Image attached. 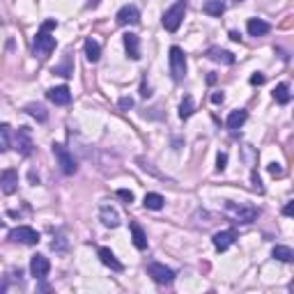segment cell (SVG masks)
I'll return each mask as SVG.
<instances>
[{
	"mask_svg": "<svg viewBox=\"0 0 294 294\" xmlns=\"http://www.w3.org/2000/svg\"><path fill=\"white\" fill-rule=\"evenodd\" d=\"M0 133L7 138V145L14 147L18 154H23V156L33 154V140H30L28 127H18V131H12L9 124H0Z\"/></svg>",
	"mask_w": 294,
	"mask_h": 294,
	"instance_id": "obj_1",
	"label": "cell"
},
{
	"mask_svg": "<svg viewBox=\"0 0 294 294\" xmlns=\"http://www.w3.org/2000/svg\"><path fill=\"white\" fill-rule=\"evenodd\" d=\"M225 214L230 218H234V223L248 225L258 218V209L255 207H244V205H237V202H225Z\"/></svg>",
	"mask_w": 294,
	"mask_h": 294,
	"instance_id": "obj_2",
	"label": "cell"
},
{
	"mask_svg": "<svg viewBox=\"0 0 294 294\" xmlns=\"http://www.w3.org/2000/svg\"><path fill=\"white\" fill-rule=\"evenodd\" d=\"M186 2L189 0H177L170 9H165L163 14V28L168 30V33H175L177 28L182 26L184 21V14H186Z\"/></svg>",
	"mask_w": 294,
	"mask_h": 294,
	"instance_id": "obj_3",
	"label": "cell"
},
{
	"mask_svg": "<svg viewBox=\"0 0 294 294\" xmlns=\"http://www.w3.org/2000/svg\"><path fill=\"white\" fill-rule=\"evenodd\" d=\"M53 154H55V159H58V165H60V170L65 175H74L78 170L76 159H74V154H71V152L65 145H60V143H53Z\"/></svg>",
	"mask_w": 294,
	"mask_h": 294,
	"instance_id": "obj_4",
	"label": "cell"
},
{
	"mask_svg": "<svg viewBox=\"0 0 294 294\" xmlns=\"http://www.w3.org/2000/svg\"><path fill=\"white\" fill-rule=\"evenodd\" d=\"M170 74H173L175 81H182L186 76V55L180 46L170 49Z\"/></svg>",
	"mask_w": 294,
	"mask_h": 294,
	"instance_id": "obj_5",
	"label": "cell"
},
{
	"mask_svg": "<svg viewBox=\"0 0 294 294\" xmlns=\"http://www.w3.org/2000/svg\"><path fill=\"white\" fill-rule=\"evenodd\" d=\"M147 274H149L152 280L159 283V285H170V283L175 280V271H173V269H168L165 264H159V262L147 264Z\"/></svg>",
	"mask_w": 294,
	"mask_h": 294,
	"instance_id": "obj_6",
	"label": "cell"
},
{
	"mask_svg": "<svg viewBox=\"0 0 294 294\" xmlns=\"http://www.w3.org/2000/svg\"><path fill=\"white\" fill-rule=\"evenodd\" d=\"M9 239L16 242V244L35 246V244L39 242V234H37V230H33L30 225H18V228H14V230L9 232Z\"/></svg>",
	"mask_w": 294,
	"mask_h": 294,
	"instance_id": "obj_7",
	"label": "cell"
},
{
	"mask_svg": "<svg viewBox=\"0 0 294 294\" xmlns=\"http://www.w3.org/2000/svg\"><path fill=\"white\" fill-rule=\"evenodd\" d=\"M33 49H35V55L39 58H46V55H51L55 51V37H51L49 33H37L35 37V44H33Z\"/></svg>",
	"mask_w": 294,
	"mask_h": 294,
	"instance_id": "obj_8",
	"label": "cell"
},
{
	"mask_svg": "<svg viewBox=\"0 0 294 294\" xmlns=\"http://www.w3.org/2000/svg\"><path fill=\"white\" fill-rule=\"evenodd\" d=\"M49 271H51V262H49V258L46 255H33L30 258V274L37 278V280H42V278L49 276Z\"/></svg>",
	"mask_w": 294,
	"mask_h": 294,
	"instance_id": "obj_9",
	"label": "cell"
},
{
	"mask_svg": "<svg viewBox=\"0 0 294 294\" xmlns=\"http://www.w3.org/2000/svg\"><path fill=\"white\" fill-rule=\"evenodd\" d=\"M46 99L55 106H67L71 101V92L67 85H58V87H51L46 90Z\"/></svg>",
	"mask_w": 294,
	"mask_h": 294,
	"instance_id": "obj_10",
	"label": "cell"
},
{
	"mask_svg": "<svg viewBox=\"0 0 294 294\" xmlns=\"http://www.w3.org/2000/svg\"><path fill=\"white\" fill-rule=\"evenodd\" d=\"M117 23L120 26H136L140 21V12H138V7H133V5H124V7L117 12Z\"/></svg>",
	"mask_w": 294,
	"mask_h": 294,
	"instance_id": "obj_11",
	"label": "cell"
},
{
	"mask_svg": "<svg viewBox=\"0 0 294 294\" xmlns=\"http://www.w3.org/2000/svg\"><path fill=\"white\" fill-rule=\"evenodd\" d=\"M18 186V173L16 170H2V175H0V189H2V193H7V196H12L14 191H16Z\"/></svg>",
	"mask_w": 294,
	"mask_h": 294,
	"instance_id": "obj_12",
	"label": "cell"
},
{
	"mask_svg": "<svg viewBox=\"0 0 294 294\" xmlns=\"http://www.w3.org/2000/svg\"><path fill=\"white\" fill-rule=\"evenodd\" d=\"M234 239H237L234 230H225V232H216V234H214V239H212V242H214V248H216V251L223 253V251H228V248L232 246Z\"/></svg>",
	"mask_w": 294,
	"mask_h": 294,
	"instance_id": "obj_13",
	"label": "cell"
},
{
	"mask_svg": "<svg viewBox=\"0 0 294 294\" xmlns=\"http://www.w3.org/2000/svg\"><path fill=\"white\" fill-rule=\"evenodd\" d=\"M124 49H127V55H129L131 60H140V39H138V35L127 33V35H124Z\"/></svg>",
	"mask_w": 294,
	"mask_h": 294,
	"instance_id": "obj_14",
	"label": "cell"
},
{
	"mask_svg": "<svg viewBox=\"0 0 294 294\" xmlns=\"http://www.w3.org/2000/svg\"><path fill=\"white\" fill-rule=\"evenodd\" d=\"M207 58L214 62H221V65H234V55L230 51H225V49H216V46H212L207 51Z\"/></svg>",
	"mask_w": 294,
	"mask_h": 294,
	"instance_id": "obj_15",
	"label": "cell"
},
{
	"mask_svg": "<svg viewBox=\"0 0 294 294\" xmlns=\"http://www.w3.org/2000/svg\"><path fill=\"white\" fill-rule=\"evenodd\" d=\"M99 260H101V262H104L106 267H111L113 271H122V262L117 258H115V253L111 251V248H106V246H101V248H99Z\"/></svg>",
	"mask_w": 294,
	"mask_h": 294,
	"instance_id": "obj_16",
	"label": "cell"
},
{
	"mask_svg": "<svg viewBox=\"0 0 294 294\" xmlns=\"http://www.w3.org/2000/svg\"><path fill=\"white\" fill-rule=\"evenodd\" d=\"M246 28H248V35L251 37H264L271 30V26H269L267 21H262V18H251Z\"/></svg>",
	"mask_w": 294,
	"mask_h": 294,
	"instance_id": "obj_17",
	"label": "cell"
},
{
	"mask_svg": "<svg viewBox=\"0 0 294 294\" xmlns=\"http://www.w3.org/2000/svg\"><path fill=\"white\" fill-rule=\"evenodd\" d=\"M99 216H101L104 225H108V228H117V225H120V214H117V209L108 207V205H104V207H101Z\"/></svg>",
	"mask_w": 294,
	"mask_h": 294,
	"instance_id": "obj_18",
	"label": "cell"
},
{
	"mask_svg": "<svg viewBox=\"0 0 294 294\" xmlns=\"http://www.w3.org/2000/svg\"><path fill=\"white\" fill-rule=\"evenodd\" d=\"M131 237H133V246L138 248V251H145L147 248V234L143 232V228L138 223H131Z\"/></svg>",
	"mask_w": 294,
	"mask_h": 294,
	"instance_id": "obj_19",
	"label": "cell"
},
{
	"mask_svg": "<svg viewBox=\"0 0 294 294\" xmlns=\"http://www.w3.org/2000/svg\"><path fill=\"white\" fill-rule=\"evenodd\" d=\"M246 117H248V113L244 111V108H237V111H232L230 115H228L225 124H228V129H239L244 122H246Z\"/></svg>",
	"mask_w": 294,
	"mask_h": 294,
	"instance_id": "obj_20",
	"label": "cell"
},
{
	"mask_svg": "<svg viewBox=\"0 0 294 294\" xmlns=\"http://www.w3.org/2000/svg\"><path fill=\"white\" fill-rule=\"evenodd\" d=\"M26 113L30 115V117H35L37 122H46V120H49V113H46V108H44L42 104H28Z\"/></svg>",
	"mask_w": 294,
	"mask_h": 294,
	"instance_id": "obj_21",
	"label": "cell"
},
{
	"mask_svg": "<svg viewBox=\"0 0 294 294\" xmlns=\"http://www.w3.org/2000/svg\"><path fill=\"white\" fill-rule=\"evenodd\" d=\"M193 113H196V104H193V97L186 95V97L182 99V104H180V117H182V120H189Z\"/></svg>",
	"mask_w": 294,
	"mask_h": 294,
	"instance_id": "obj_22",
	"label": "cell"
},
{
	"mask_svg": "<svg viewBox=\"0 0 294 294\" xmlns=\"http://www.w3.org/2000/svg\"><path fill=\"white\" fill-rule=\"evenodd\" d=\"M85 55L90 62H99V58H101V46L95 42V39H87L85 42Z\"/></svg>",
	"mask_w": 294,
	"mask_h": 294,
	"instance_id": "obj_23",
	"label": "cell"
},
{
	"mask_svg": "<svg viewBox=\"0 0 294 294\" xmlns=\"http://www.w3.org/2000/svg\"><path fill=\"white\" fill-rule=\"evenodd\" d=\"M274 99H276L278 104H290L292 95H290V87H287V83H278L276 90H274Z\"/></svg>",
	"mask_w": 294,
	"mask_h": 294,
	"instance_id": "obj_24",
	"label": "cell"
},
{
	"mask_svg": "<svg viewBox=\"0 0 294 294\" xmlns=\"http://www.w3.org/2000/svg\"><path fill=\"white\" fill-rule=\"evenodd\" d=\"M202 9H205V14H209V16H221L225 12V5L221 0H207Z\"/></svg>",
	"mask_w": 294,
	"mask_h": 294,
	"instance_id": "obj_25",
	"label": "cell"
},
{
	"mask_svg": "<svg viewBox=\"0 0 294 294\" xmlns=\"http://www.w3.org/2000/svg\"><path fill=\"white\" fill-rule=\"evenodd\" d=\"M163 196L161 193H147L145 196V200H143V205H145L147 209H161L163 207Z\"/></svg>",
	"mask_w": 294,
	"mask_h": 294,
	"instance_id": "obj_26",
	"label": "cell"
},
{
	"mask_svg": "<svg viewBox=\"0 0 294 294\" xmlns=\"http://www.w3.org/2000/svg\"><path fill=\"white\" fill-rule=\"evenodd\" d=\"M271 258L280 260V262H292V260H294V253H292V248H287V246H274V251H271Z\"/></svg>",
	"mask_w": 294,
	"mask_h": 294,
	"instance_id": "obj_27",
	"label": "cell"
},
{
	"mask_svg": "<svg viewBox=\"0 0 294 294\" xmlns=\"http://www.w3.org/2000/svg\"><path fill=\"white\" fill-rule=\"evenodd\" d=\"M53 74H60V76H71L74 74V69H71V62H69V58L62 62V65H58L55 69H53Z\"/></svg>",
	"mask_w": 294,
	"mask_h": 294,
	"instance_id": "obj_28",
	"label": "cell"
},
{
	"mask_svg": "<svg viewBox=\"0 0 294 294\" xmlns=\"http://www.w3.org/2000/svg\"><path fill=\"white\" fill-rule=\"evenodd\" d=\"M117 196H120V200H124L127 205H131V202H133V193H131L129 189H120V191H117Z\"/></svg>",
	"mask_w": 294,
	"mask_h": 294,
	"instance_id": "obj_29",
	"label": "cell"
},
{
	"mask_svg": "<svg viewBox=\"0 0 294 294\" xmlns=\"http://www.w3.org/2000/svg\"><path fill=\"white\" fill-rule=\"evenodd\" d=\"M55 28H58V21H55V18H49V21H44L42 23L39 30H42V33H51V30H55Z\"/></svg>",
	"mask_w": 294,
	"mask_h": 294,
	"instance_id": "obj_30",
	"label": "cell"
},
{
	"mask_svg": "<svg viewBox=\"0 0 294 294\" xmlns=\"http://www.w3.org/2000/svg\"><path fill=\"white\" fill-rule=\"evenodd\" d=\"M225 163H228V154L221 152V154L216 156V170H218V173H223V170H225Z\"/></svg>",
	"mask_w": 294,
	"mask_h": 294,
	"instance_id": "obj_31",
	"label": "cell"
},
{
	"mask_svg": "<svg viewBox=\"0 0 294 294\" xmlns=\"http://www.w3.org/2000/svg\"><path fill=\"white\" fill-rule=\"evenodd\" d=\"M269 173L274 175V177H280V175H283V165L276 163V161H274V163H269Z\"/></svg>",
	"mask_w": 294,
	"mask_h": 294,
	"instance_id": "obj_32",
	"label": "cell"
},
{
	"mask_svg": "<svg viewBox=\"0 0 294 294\" xmlns=\"http://www.w3.org/2000/svg\"><path fill=\"white\" fill-rule=\"evenodd\" d=\"M251 180H253V189H255V191H260V193H262V191H264V186H262V182H260V175L255 173V170H253Z\"/></svg>",
	"mask_w": 294,
	"mask_h": 294,
	"instance_id": "obj_33",
	"label": "cell"
},
{
	"mask_svg": "<svg viewBox=\"0 0 294 294\" xmlns=\"http://www.w3.org/2000/svg\"><path fill=\"white\" fill-rule=\"evenodd\" d=\"M262 83H264V74H253L251 76V85H262Z\"/></svg>",
	"mask_w": 294,
	"mask_h": 294,
	"instance_id": "obj_34",
	"label": "cell"
},
{
	"mask_svg": "<svg viewBox=\"0 0 294 294\" xmlns=\"http://www.w3.org/2000/svg\"><path fill=\"white\" fill-rule=\"evenodd\" d=\"M131 106H133V99H131V97H122L120 99V108L127 111V108H131Z\"/></svg>",
	"mask_w": 294,
	"mask_h": 294,
	"instance_id": "obj_35",
	"label": "cell"
},
{
	"mask_svg": "<svg viewBox=\"0 0 294 294\" xmlns=\"http://www.w3.org/2000/svg\"><path fill=\"white\" fill-rule=\"evenodd\" d=\"M223 99H225L223 92H214L212 95V104H223Z\"/></svg>",
	"mask_w": 294,
	"mask_h": 294,
	"instance_id": "obj_36",
	"label": "cell"
},
{
	"mask_svg": "<svg viewBox=\"0 0 294 294\" xmlns=\"http://www.w3.org/2000/svg\"><path fill=\"white\" fill-rule=\"evenodd\" d=\"M140 95H143V99H147V97H152V92H149V85H147L145 81H143V85H140Z\"/></svg>",
	"mask_w": 294,
	"mask_h": 294,
	"instance_id": "obj_37",
	"label": "cell"
},
{
	"mask_svg": "<svg viewBox=\"0 0 294 294\" xmlns=\"http://www.w3.org/2000/svg\"><path fill=\"white\" fill-rule=\"evenodd\" d=\"M283 214H285V216H292L294 214V202H287L285 209H283Z\"/></svg>",
	"mask_w": 294,
	"mask_h": 294,
	"instance_id": "obj_38",
	"label": "cell"
},
{
	"mask_svg": "<svg viewBox=\"0 0 294 294\" xmlns=\"http://www.w3.org/2000/svg\"><path fill=\"white\" fill-rule=\"evenodd\" d=\"M230 39H232V42H239V39H242V35H239L237 30H232V33H230Z\"/></svg>",
	"mask_w": 294,
	"mask_h": 294,
	"instance_id": "obj_39",
	"label": "cell"
},
{
	"mask_svg": "<svg viewBox=\"0 0 294 294\" xmlns=\"http://www.w3.org/2000/svg\"><path fill=\"white\" fill-rule=\"evenodd\" d=\"M7 149V140H0V152H5Z\"/></svg>",
	"mask_w": 294,
	"mask_h": 294,
	"instance_id": "obj_40",
	"label": "cell"
},
{
	"mask_svg": "<svg viewBox=\"0 0 294 294\" xmlns=\"http://www.w3.org/2000/svg\"><path fill=\"white\" fill-rule=\"evenodd\" d=\"M232 2H242V0H232Z\"/></svg>",
	"mask_w": 294,
	"mask_h": 294,
	"instance_id": "obj_41",
	"label": "cell"
}]
</instances>
